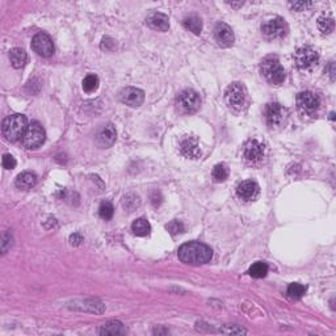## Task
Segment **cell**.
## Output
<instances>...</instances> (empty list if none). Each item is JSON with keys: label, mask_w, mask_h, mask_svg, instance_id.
Masks as SVG:
<instances>
[{"label": "cell", "mask_w": 336, "mask_h": 336, "mask_svg": "<svg viewBox=\"0 0 336 336\" xmlns=\"http://www.w3.org/2000/svg\"><path fill=\"white\" fill-rule=\"evenodd\" d=\"M179 259L189 266H201L206 264L213 258V251L210 247L200 242L185 243L179 248Z\"/></svg>", "instance_id": "obj_1"}, {"label": "cell", "mask_w": 336, "mask_h": 336, "mask_svg": "<svg viewBox=\"0 0 336 336\" xmlns=\"http://www.w3.org/2000/svg\"><path fill=\"white\" fill-rule=\"evenodd\" d=\"M28 129L27 117L23 114H11L3 120L1 124V132L3 135L8 141L16 142L23 139L24 134Z\"/></svg>", "instance_id": "obj_2"}, {"label": "cell", "mask_w": 336, "mask_h": 336, "mask_svg": "<svg viewBox=\"0 0 336 336\" xmlns=\"http://www.w3.org/2000/svg\"><path fill=\"white\" fill-rule=\"evenodd\" d=\"M262 74L264 78L274 86H280L286 78V72L277 58L268 57L262 62Z\"/></svg>", "instance_id": "obj_3"}, {"label": "cell", "mask_w": 336, "mask_h": 336, "mask_svg": "<svg viewBox=\"0 0 336 336\" xmlns=\"http://www.w3.org/2000/svg\"><path fill=\"white\" fill-rule=\"evenodd\" d=\"M294 61L298 68L301 70H311L319 62V54L313 47L303 46L300 47L296 54H294Z\"/></svg>", "instance_id": "obj_4"}, {"label": "cell", "mask_w": 336, "mask_h": 336, "mask_svg": "<svg viewBox=\"0 0 336 336\" xmlns=\"http://www.w3.org/2000/svg\"><path fill=\"white\" fill-rule=\"evenodd\" d=\"M45 137H46V134H45V129L42 126L39 125L38 122H32L31 125L28 126L21 142L27 149H37L45 142Z\"/></svg>", "instance_id": "obj_5"}, {"label": "cell", "mask_w": 336, "mask_h": 336, "mask_svg": "<svg viewBox=\"0 0 336 336\" xmlns=\"http://www.w3.org/2000/svg\"><path fill=\"white\" fill-rule=\"evenodd\" d=\"M176 105L184 113H195L200 109L201 100L196 91L185 90L176 99Z\"/></svg>", "instance_id": "obj_6"}, {"label": "cell", "mask_w": 336, "mask_h": 336, "mask_svg": "<svg viewBox=\"0 0 336 336\" xmlns=\"http://www.w3.org/2000/svg\"><path fill=\"white\" fill-rule=\"evenodd\" d=\"M246 88L240 83H233L225 91V100L227 105L234 109H240L246 102Z\"/></svg>", "instance_id": "obj_7"}, {"label": "cell", "mask_w": 336, "mask_h": 336, "mask_svg": "<svg viewBox=\"0 0 336 336\" xmlns=\"http://www.w3.org/2000/svg\"><path fill=\"white\" fill-rule=\"evenodd\" d=\"M297 105L302 113L313 114L321 105V99L314 92L305 91L297 96Z\"/></svg>", "instance_id": "obj_8"}, {"label": "cell", "mask_w": 336, "mask_h": 336, "mask_svg": "<svg viewBox=\"0 0 336 336\" xmlns=\"http://www.w3.org/2000/svg\"><path fill=\"white\" fill-rule=\"evenodd\" d=\"M262 31L269 38H281L286 34L288 27H286L285 20L281 17H274L263 24Z\"/></svg>", "instance_id": "obj_9"}, {"label": "cell", "mask_w": 336, "mask_h": 336, "mask_svg": "<svg viewBox=\"0 0 336 336\" xmlns=\"http://www.w3.org/2000/svg\"><path fill=\"white\" fill-rule=\"evenodd\" d=\"M32 47L33 50L41 57H50L54 53V43L46 33H38L32 39Z\"/></svg>", "instance_id": "obj_10"}, {"label": "cell", "mask_w": 336, "mask_h": 336, "mask_svg": "<svg viewBox=\"0 0 336 336\" xmlns=\"http://www.w3.org/2000/svg\"><path fill=\"white\" fill-rule=\"evenodd\" d=\"M214 38L222 47H229L234 43V32L227 24L218 23L214 28Z\"/></svg>", "instance_id": "obj_11"}, {"label": "cell", "mask_w": 336, "mask_h": 336, "mask_svg": "<svg viewBox=\"0 0 336 336\" xmlns=\"http://www.w3.org/2000/svg\"><path fill=\"white\" fill-rule=\"evenodd\" d=\"M259 192H260V188L254 180L242 181L236 188V195L243 201H254L259 196Z\"/></svg>", "instance_id": "obj_12"}, {"label": "cell", "mask_w": 336, "mask_h": 336, "mask_svg": "<svg viewBox=\"0 0 336 336\" xmlns=\"http://www.w3.org/2000/svg\"><path fill=\"white\" fill-rule=\"evenodd\" d=\"M120 99L124 104L129 106H139L142 102L145 101V94L143 91L135 87H128L122 91L120 95Z\"/></svg>", "instance_id": "obj_13"}, {"label": "cell", "mask_w": 336, "mask_h": 336, "mask_svg": "<svg viewBox=\"0 0 336 336\" xmlns=\"http://www.w3.org/2000/svg\"><path fill=\"white\" fill-rule=\"evenodd\" d=\"M285 109L278 102H269L266 106V120L269 126L280 125L285 118Z\"/></svg>", "instance_id": "obj_14"}, {"label": "cell", "mask_w": 336, "mask_h": 336, "mask_svg": "<svg viewBox=\"0 0 336 336\" xmlns=\"http://www.w3.org/2000/svg\"><path fill=\"white\" fill-rule=\"evenodd\" d=\"M243 155H244L246 161L256 163V162L262 161L263 157H264V146L256 139H251L244 146Z\"/></svg>", "instance_id": "obj_15"}, {"label": "cell", "mask_w": 336, "mask_h": 336, "mask_svg": "<svg viewBox=\"0 0 336 336\" xmlns=\"http://www.w3.org/2000/svg\"><path fill=\"white\" fill-rule=\"evenodd\" d=\"M146 24L149 25L151 29L158 32H166L169 28V19L168 16L161 12H153L146 17Z\"/></svg>", "instance_id": "obj_16"}, {"label": "cell", "mask_w": 336, "mask_h": 336, "mask_svg": "<svg viewBox=\"0 0 336 336\" xmlns=\"http://www.w3.org/2000/svg\"><path fill=\"white\" fill-rule=\"evenodd\" d=\"M181 153L187 158H191V159H197V158L201 157V150H200L197 138H185L181 142Z\"/></svg>", "instance_id": "obj_17"}, {"label": "cell", "mask_w": 336, "mask_h": 336, "mask_svg": "<svg viewBox=\"0 0 336 336\" xmlns=\"http://www.w3.org/2000/svg\"><path fill=\"white\" fill-rule=\"evenodd\" d=\"M116 137H117V133H116V129H114V126L112 124L102 126V129L99 132L98 135L99 145L101 147H109V146L114 143Z\"/></svg>", "instance_id": "obj_18"}, {"label": "cell", "mask_w": 336, "mask_h": 336, "mask_svg": "<svg viewBox=\"0 0 336 336\" xmlns=\"http://www.w3.org/2000/svg\"><path fill=\"white\" fill-rule=\"evenodd\" d=\"M15 183L20 189H32L37 184V176L32 172H23L16 177Z\"/></svg>", "instance_id": "obj_19"}, {"label": "cell", "mask_w": 336, "mask_h": 336, "mask_svg": "<svg viewBox=\"0 0 336 336\" xmlns=\"http://www.w3.org/2000/svg\"><path fill=\"white\" fill-rule=\"evenodd\" d=\"M9 59H11L12 66L15 68H23L28 62V55L25 50L20 47H15L9 51Z\"/></svg>", "instance_id": "obj_20"}, {"label": "cell", "mask_w": 336, "mask_h": 336, "mask_svg": "<svg viewBox=\"0 0 336 336\" xmlns=\"http://www.w3.org/2000/svg\"><path fill=\"white\" fill-rule=\"evenodd\" d=\"M100 334H101V335H120V334H121L122 335V334H126V330L121 322L112 321L102 326Z\"/></svg>", "instance_id": "obj_21"}, {"label": "cell", "mask_w": 336, "mask_h": 336, "mask_svg": "<svg viewBox=\"0 0 336 336\" xmlns=\"http://www.w3.org/2000/svg\"><path fill=\"white\" fill-rule=\"evenodd\" d=\"M184 27L187 28L188 31L192 32L193 34H200L201 31H202V21L200 19L199 16L192 15L185 17L183 21Z\"/></svg>", "instance_id": "obj_22"}, {"label": "cell", "mask_w": 336, "mask_h": 336, "mask_svg": "<svg viewBox=\"0 0 336 336\" xmlns=\"http://www.w3.org/2000/svg\"><path fill=\"white\" fill-rule=\"evenodd\" d=\"M132 230L138 236H146V235L150 234L151 226H150V223L145 218H138L132 225Z\"/></svg>", "instance_id": "obj_23"}, {"label": "cell", "mask_w": 336, "mask_h": 336, "mask_svg": "<svg viewBox=\"0 0 336 336\" xmlns=\"http://www.w3.org/2000/svg\"><path fill=\"white\" fill-rule=\"evenodd\" d=\"M268 269H269V268H268V264H267V263L256 262L250 267L248 273H250V276H252V277L255 278H263L267 276Z\"/></svg>", "instance_id": "obj_24"}, {"label": "cell", "mask_w": 336, "mask_h": 336, "mask_svg": "<svg viewBox=\"0 0 336 336\" xmlns=\"http://www.w3.org/2000/svg\"><path fill=\"white\" fill-rule=\"evenodd\" d=\"M306 293V286L302 285V284H298V282H294V284H290L288 286V296H289L292 300H301Z\"/></svg>", "instance_id": "obj_25"}, {"label": "cell", "mask_w": 336, "mask_h": 336, "mask_svg": "<svg viewBox=\"0 0 336 336\" xmlns=\"http://www.w3.org/2000/svg\"><path fill=\"white\" fill-rule=\"evenodd\" d=\"M211 176H213V179H214V181H217V183L225 181V180L229 177V168L225 165H217L213 168Z\"/></svg>", "instance_id": "obj_26"}, {"label": "cell", "mask_w": 336, "mask_h": 336, "mask_svg": "<svg viewBox=\"0 0 336 336\" xmlns=\"http://www.w3.org/2000/svg\"><path fill=\"white\" fill-rule=\"evenodd\" d=\"M318 28L322 33H331L335 28V23H334L333 17H326L322 16L318 19Z\"/></svg>", "instance_id": "obj_27"}, {"label": "cell", "mask_w": 336, "mask_h": 336, "mask_svg": "<svg viewBox=\"0 0 336 336\" xmlns=\"http://www.w3.org/2000/svg\"><path fill=\"white\" fill-rule=\"evenodd\" d=\"M99 87V78L96 75L90 74L87 75L84 80H83V90L86 92H94V91L98 90Z\"/></svg>", "instance_id": "obj_28"}, {"label": "cell", "mask_w": 336, "mask_h": 336, "mask_svg": "<svg viewBox=\"0 0 336 336\" xmlns=\"http://www.w3.org/2000/svg\"><path fill=\"white\" fill-rule=\"evenodd\" d=\"M113 214H114L113 205L110 202H108V201L102 202L101 205H100V207H99V215H100L102 219H105V221L112 218Z\"/></svg>", "instance_id": "obj_29"}, {"label": "cell", "mask_w": 336, "mask_h": 336, "mask_svg": "<svg viewBox=\"0 0 336 336\" xmlns=\"http://www.w3.org/2000/svg\"><path fill=\"white\" fill-rule=\"evenodd\" d=\"M166 227H167L168 233L171 235H173V236L184 233V225L180 222V221H171Z\"/></svg>", "instance_id": "obj_30"}, {"label": "cell", "mask_w": 336, "mask_h": 336, "mask_svg": "<svg viewBox=\"0 0 336 336\" xmlns=\"http://www.w3.org/2000/svg\"><path fill=\"white\" fill-rule=\"evenodd\" d=\"M221 333L227 334V335H242V334H246L247 331L236 325H226L221 330Z\"/></svg>", "instance_id": "obj_31"}, {"label": "cell", "mask_w": 336, "mask_h": 336, "mask_svg": "<svg viewBox=\"0 0 336 336\" xmlns=\"http://www.w3.org/2000/svg\"><path fill=\"white\" fill-rule=\"evenodd\" d=\"M138 205H139V199H138V196L128 195L124 197V206H125L126 209L132 210L134 207H137Z\"/></svg>", "instance_id": "obj_32"}, {"label": "cell", "mask_w": 336, "mask_h": 336, "mask_svg": "<svg viewBox=\"0 0 336 336\" xmlns=\"http://www.w3.org/2000/svg\"><path fill=\"white\" fill-rule=\"evenodd\" d=\"M1 165L5 169H13L16 167V159L12 157L11 154H5L1 159Z\"/></svg>", "instance_id": "obj_33"}, {"label": "cell", "mask_w": 336, "mask_h": 336, "mask_svg": "<svg viewBox=\"0 0 336 336\" xmlns=\"http://www.w3.org/2000/svg\"><path fill=\"white\" fill-rule=\"evenodd\" d=\"M313 5V3H307V1H294L290 3V7L297 9V11H305L306 8H310Z\"/></svg>", "instance_id": "obj_34"}, {"label": "cell", "mask_w": 336, "mask_h": 336, "mask_svg": "<svg viewBox=\"0 0 336 336\" xmlns=\"http://www.w3.org/2000/svg\"><path fill=\"white\" fill-rule=\"evenodd\" d=\"M83 242V235L80 233H75L70 236V243L72 246H79Z\"/></svg>", "instance_id": "obj_35"}, {"label": "cell", "mask_w": 336, "mask_h": 336, "mask_svg": "<svg viewBox=\"0 0 336 336\" xmlns=\"http://www.w3.org/2000/svg\"><path fill=\"white\" fill-rule=\"evenodd\" d=\"M326 72L330 75V78L333 79H335V63L334 62H330L329 63V66L326 67Z\"/></svg>", "instance_id": "obj_36"}, {"label": "cell", "mask_w": 336, "mask_h": 336, "mask_svg": "<svg viewBox=\"0 0 336 336\" xmlns=\"http://www.w3.org/2000/svg\"><path fill=\"white\" fill-rule=\"evenodd\" d=\"M151 202H153L154 206H159L162 203V196L161 193H158V192H155L153 195V197H151Z\"/></svg>", "instance_id": "obj_37"}]
</instances>
